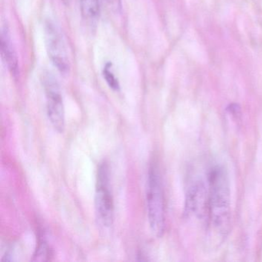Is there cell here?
Here are the masks:
<instances>
[{"mask_svg":"<svg viewBox=\"0 0 262 262\" xmlns=\"http://www.w3.org/2000/svg\"><path fill=\"white\" fill-rule=\"evenodd\" d=\"M209 219L222 235L229 229L230 188L228 173L224 167L213 168L209 174Z\"/></svg>","mask_w":262,"mask_h":262,"instance_id":"1","label":"cell"},{"mask_svg":"<svg viewBox=\"0 0 262 262\" xmlns=\"http://www.w3.org/2000/svg\"><path fill=\"white\" fill-rule=\"evenodd\" d=\"M146 202L150 228L159 237L165 229V202L160 174L154 165L148 171Z\"/></svg>","mask_w":262,"mask_h":262,"instance_id":"2","label":"cell"},{"mask_svg":"<svg viewBox=\"0 0 262 262\" xmlns=\"http://www.w3.org/2000/svg\"><path fill=\"white\" fill-rule=\"evenodd\" d=\"M42 82L47 96L49 120L58 133H62L65 129V110L59 82L50 72L42 74Z\"/></svg>","mask_w":262,"mask_h":262,"instance_id":"3","label":"cell"},{"mask_svg":"<svg viewBox=\"0 0 262 262\" xmlns=\"http://www.w3.org/2000/svg\"><path fill=\"white\" fill-rule=\"evenodd\" d=\"M96 209L100 222L111 226L114 220V202L110 188V170L106 162L98 168L96 191Z\"/></svg>","mask_w":262,"mask_h":262,"instance_id":"4","label":"cell"},{"mask_svg":"<svg viewBox=\"0 0 262 262\" xmlns=\"http://www.w3.org/2000/svg\"><path fill=\"white\" fill-rule=\"evenodd\" d=\"M44 30L46 47L50 60L62 74H67L70 70V61L62 33L51 20L46 22Z\"/></svg>","mask_w":262,"mask_h":262,"instance_id":"5","label":"cell"},{"mask_svg":"<svg viewBox=\"0 0 262 262\" xmlns=\"http://www.w3.org/2000/svg\"><path fill=\"white\" fill-rule=\"evenodd\" d=\"M185 209L187 214H193L199 219L209 217V193L203 182H197L191 185L187 193Z\"/></svg>","mask_w":262,"mask_h":262,"instance_id":"6","label":"cell"},{"mask_svg":"<svg viewBox=\"0 0 262 262\" xmlns=\"http://www.w3.org/2000/svg\"><path fill=\"white\" fill-rule=\"evenodd\" d=\"M0 47L3 60L8 67L12 74L16 76L19 71L17 55L10 39V35L7 27H3L0 38Z\"/></svg>","mask_w":262,"mask_h":262,"instance_id":"7","label":"cell"},{"mask_svg":"<svg viewBox=\"0 0 262 262\" xmlns=\"http://www.w3.org/2000/svg\"><path fill=\"white\" fill-rule=\"evenodd\" d=\"M80 13L87 26H96L100 14L99 0H80Z\"/></svg>","mask_w":262,"mask_h":262,"instance_id":"8","label":"cell"},{"mask_svg":"<svg viewBox=\"0 0 262 262\" xmlns=\"http://www.w3.org/2000/svg\"><path fill=\"white\" fill-rule=\"evenodd\" d=\"M103 76L110 88L113 89L115 91L119 90V81L117 80L116 76L113 74V71H112L111 64L108 63L105 66L103 70Z\"/></svg>","mask_w":262,"mask_h":262,"instance_id":"9","label":"cell"},{"mask_svg":"<svg viewBox=\"0 0 262 262\" xmlns=\"http://www.w3.org/2000/svg\"><path fill=\"white\" fill-rule=\"evenodd\" d=\"M50 255V250L47 245V242L45 241H41L39 242V247L36 251L34 257H36V260H45L44 257H48Z\"/></svg>","mask_w":262,"mask_h":262,"instance_id":"10","label":"cell"},{"mask_svg":"<svg viewBox=\"0 0 262 262\" xmlns=\"http://www.w3.org/2000/svg\"><path fill=\"white\" fill-rule=\"evenodd\" d=\"M108 7L115 13H119L122 10L121 0H105Z\"/></svg>","mask_w":262,"mask_h":262,"instance_id":"11","label":"cell"},{"mask_svg":"<svg viewBox=\"0 0 262 262\" xmlns=\"http://www.w3.org/2000/svg\"><path fill=\"white\" fill-rule=\"evenodd\" d=\"M62 3H64V4H66V5H67V4H70V2L71 1V0H62Z\"/></svg>","mask_w":262,"mask_h":262,"instance_id":"12","label":"cell"}]
</instances>
